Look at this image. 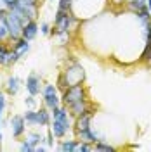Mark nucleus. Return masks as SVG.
<instances>
[{
  "label": "nucleus",
  "instance_id": "32",
  "mask_svg": "<svg viewBox=\"0 0 151 152\" xmlns=\"http://www.w3.org/2000/svg\"><path fill=\"white\" fill-rule=\"evenodd\" d=\"M0 142H2V133H0Z\"/></svg>",
  "mask_w": 151,
  "mask_h": 152
},
{
  "label": "nucleus",
  "instance_id": "17",
  "mask_svg": "<svg viewBox=\"0 0 151 152\" xmlns=\"http://www.w3.org/2000/svg\"><path fill=\"white\" fill-rule=\"evenodd\" d=\"M94 151L115 152V147H111V145H106V143H103V140H99V142H95V143H94Z\"/></svg>",
  "mask_w": 151,
  "mask_h": 152
},
{
  "label": "nucleus",
  "instance_id": "16",
  "mask_svg": "<svg viewBox=\"0 0 151 152\" xmlns=\"http://www.w3.org/2000/svg\"><path fill=\"white\" fill-rule=\"evenodd\" d=\"M76 142L78 140H64V142L59 145V149L63 152H68V151H75V147H76Z\"/></svg>",
  "mask_w": 151,
  "mask_h": 152
},
{
  "label": "nucleus",
  "instance_id": "21",
  "mask_svg": "<svg viewBox=\"0 0 151 152\" xmlns=\"http://www.w3.org/2000/svg\"><path fill=\"white\" fill-rule=\"evenodd\" d=\"M21 151H23V152H31V151H35V147H33V145L26 140V142L21 143Z\"/></svg>",
  "mask_w": 151,
  "mask_h": 152
},
{
  "label": "nucleus",
  "instance_id": "26",
  "mask_svg": "<svg viewBox=\"0 0 151 152\" xmlns=\"http://www.w3.org/2000/svg\"><path fill=\"white\" fill-rule=\"evenodd\" d=\"M21 5H37L38 0H18Z\"/></svg>",
  "mask_w": 151,
  "mask_h": 152
},
{
  "label": "nucleus",
  "instance_id": "11",
  "mask_svg": "<svg viewBox=\"0 0 151 152\" xmlns=\"http://www.w3.org/2000/svg\"><path fill=\"white\" fill-rule=\"evenodd\" d=\"M12 50L18 54V57H23L30 50V40H26V38H23V37L18 38V40H14Z\"/></svg>",
  "mask_w": 151,
  "mask_h": 152
},
{
  "label": "nucleus",
  "instance_id": "33",
  "mask_svg": "<svg viewBox=\"0 0 151 152\" xmlns=\"http://www.w3.org/2000/svg\"><path fill=\"white\" fill-rule=\"evenodd\" d=\"M0 43H2V38H0Z\"/></svg>",
  "mask_w": 151,
  "mask_h": 152
},
{
  "label": "nucleus",
  "instance_id": "25",
  "mask_svg": "<svg viewBox=\"0 0 151 152\" xmlns=\"http://www.w3.org/2000/svg\"><path fill=\"white\" fill-rule=\"evenodd\" d=\"M40 31H42L44 35H49V33H50V28H49L47 23H42V24H40Z\"/></svg>",
  "mask_w": 151,
  "mask_h": 152
},
{
  "label": "nucleus",
  "instance_id": "2",
  "mask_svg": "<svg viewBox=\"0 0 151 152\" xmlns=\"http://www.w3.org/2000/svg\"><path fill=\"white\" fill-rule=\"evenodd\" d=\"M73 21H75V18L70 10L57 9L56 19H54V28L50 29V33L52 35H66L71 28V24H73Z\"/></svg>",
  "mask_w": 151,
  "mask_h": 152
},
{
  "label": "nucleus",
  "instance_id": "6",
  "mask_svg": "<svg viewBox=\"0 0 151 152\" xmlns=\"http://www.w3.org/2000/svg\"><path fill=\"white\" fill-rule=\"evenodd\" d=\"M70 107V114L76 118V116H80V114H85V113H90V111H94V107L90 105V102L87 100V99H82V100H76L73 102L71 105H68Z\"/></svg>",
  "mask_w": 151,
  "mask_h": 152
},
{
  "label": "nucleus",
  "instance_id": "19",
  "mask_svg": "<svg viewBox=\"0 0 151 152\" xmlns=\"http://www.w3.org/2000/svg\"><path fill=\"white\" fill-rule=\"evenodd\" d=\"M0 38H2V40H5V38H10L9 28H7V24H5V21H4V19H0Z\"/></svg>",
  "mask_w": 151,
  "mask_h": 152
},
{
  "label": "nucleus",
  "instance_id": "18",
  "mask_svg": "<svg viewBox=\"0 0 151 152\" xmlns=\"http://www.w3.org/2000/svg\"><path fill=\"white\" fill-rule=\"evenodd\" d=\"M78 140V138H76ZM94 147H90V143H87V142H82V140H78L76 142V147H75V151L76 152H89V151H92Z\"/></svg>",
  "mask_w": 151,
  "mask_h": 152
},
{
  "label": "nucleus",
  "instance_id": "29",
  "mask_svg": "<svg viewBox=\"0 0 151 152\" xmlns=\"http://www.w3.org/2000/svg\"><path fill=\"white\" fill-rule=\"evenodd\" d=\"M35 151H38V152H44V151H45V147H35Z\"/></svg>",
  "mask_w": 151,
  "mask_h": 152
},
{
  "label": "nucleus",
  "instance_id": "13",
  "mask_svg": "<svg viewBox=\"0 0 151 152\" xmlns=\"http://www.w3.org/2000/svg\"><path fill=\"white\" fill-rule=\"evenodd\" d=\"M127 9L137 14L142 9H146V0H127Z\"/></svg>",
  "mask_w": 151,
  "mask_h": 152
},
{
  "label": "nucleus",
  "instance_id": "8",
  "mask_svg": "<svg viewBox=\"0 0 151 152\" xmlns=\"http://www.w3.org/2000/svg\"><path fill=\"white\" fill-rule=\"evenodd\" d=\"M10 130H12V137L14 138H19L23 133L26 132V119L23 116H12L10 118Z\"/></svg>",
  "mask_w": 151,
  "mask_h": 152
},
{
  "label": "nucleus",
  "instance_id": "1",
  "mask_svg": "<svg viewBox=\"0 0 151 152\" xmlns=\"http://www.w3.org/2000/svg\"><path fill=\"white\" fill-rule=\"evenodd\" d=\"M71 128L70 118H68V109L66 107H56L52 109V121H50V130L54 133V137L63 138Z\"/></svg>",
  "mask_w": 151,
  "mask_h": 152
},
{
  "label": "nucleus",
  "instance_id": "7",
  "mask_svg": "<svg viewBox=\"0 0 151 152\" xmlns=\"http://www.w3.org/2000/svg\"><path fill=\"white\" fill-rule=\"evenodd\" d=\"M92 118H94V111L76 116V118H75V133L90 130V121H92Z\"/></svg>",
  "mask_w": 151,
  "mask_h": 152
},
{
  "label": "nucleus",
  "instance_id": "24",
  "mask_svg": "<svg viewBox=\"0 0 151 152\" xmlns=\"http://www.w3.org/2000/svg\"><path fill=\"white\" fill-rule=\"evenodd\" d=\"M24 102H26V105H28L30 109H33V107H35V95H30Z\"/></svg>",
  "mask_w": 151,
  "mask_h": 152
},
{
  "label": "nucleus",
  "instance_id": "4",
  "mask_svg": "<svg viewBox=\"0 0 151 152\" xmlns=\"http://www.w3.org/2000/svg\"><path fill=\"white\" fill-rule=\"evenodd\" d=\"M63 76L66 78L68 86L76 85V83H82V81L85 80L84 67L80 66V64H76V62H73L71 66H68V67H66V71H63Z\"/></svg>",
  "mask_w": 151,
  "mask_h": 152
},
{
  "label": "nucleus",
  "instance_id": "10",
  "mask_svg": "<svg viewBox=\"0 0 151 152\" xmlns=\"http://www.w3.org/2000/svg\"><path fill=\"white\" fill-rule=\"evenodd\" d=\"M37 33H38V24L35 23V19H30L28 23L23 26V35H21V37L31 42L33 38L37 37Z\"/></svg>",
  "mask_w": 151,
  "mask_h": 152
},
{
  "label": "nucleus",
  "instance_id": "9",
  "mask_svg": "<svg viewBox=\"0 0 151 152\" xmlns=\"http://www.w3.org/2000/svg\"><path fill=\"white\" fill-rule=\"evenodd\" d=\"M40 83H42V78L37 73H31L26 78V90L30 92V95H38L40 94Z\"/></svg>",
  "mask_w": 151,
  "mask_h": 152
},
{
  "label": "nucleus",
  "instance_id": "23",
  "mask_svg": "<svg viewBox=\"0 0 151 152\" xmlns=\"http://www.w3.org/2000/svg\"><path fill=\"white\" fill-rule=\"evenodd\" d=\"M0 2H2V4L7 7V9H12V7L18 4V0H0Z\"/></svg>",
  "mask_w": 151,
  "mask_h": 152
},
{
  "label": "nucleus",
  "instance_id": "30",
  "mask_svg": "<svg viewBox=\"0 0 151 152\" xmlns=\"http://www.w3.org/2000/svg\"><path fill=\"white\" fill-rule=\"evenodd\" d=\"M113 2H115V4H122L123 0H113Z\"/></svg>",
  "mask_w": 151,
  "mask_h": 152
},
{
  "label": "nucleus",
  "instance_id": "12",
  "mask_svg": "<svg viewBox=\"0 0 151 152\" xmlns=\"http://www.w3.org/2000/svg\"><path fill=\"white\" fill-rule=\"evenodd\" d=\"M19 80L16 76H10L9 80H7V83H5V92L9 95H16L19 92Z\"/></svg>",
  "mask_w": 151,
  "mask_h": 152
},
{
  "label": "nucleus",
  "instance_id": "28",
  "mask_svg": "<svg viewBox=\"0 0 151 152\" xmlns=\"http://www.w3.org/2000/svg\"><path fill=\"white\" fill-rule=\"evenodd\" d=\"M146 7H148V10L151 12V0H146Z\"/></svg>",
  "mask_w": 151,
  "mask_h": 152
},
{
  "label": "nucleus",
  "instance_id": "27",
  "mask_svg": "<svg viewBox=\"0 0 151 152\" xmlns=\"http://www.w3.org/2000/svg\"><path fill=\"white\" fill-rule=\"evenodd\" d=\"M5 107V95L0 94V109H4Z\"/></svg>",
  "mask_w": 151,
  "mask_h": 152
},
{
  "label": "nucleus",
  "instance_id": "31",
  "mask_svg": "<svg viewBox=\"0 0 151 152\" xmlns=\"http://www.w3.org/2000/svg\"><path fill=\"white\" fill-rule=\"evenodd\" d=\"M2 111H4V109H0V119H2Z\"/></svg>",
  "mask_w": 151,
  "mask_h": 152
},
{
  "label": "nucleus",
  "instance_id": "22",
  "mask_svg": "<svg viewBox=\"0 0 151 152\" xmlns=\"http://www.w3.org/2000/svg\"><path fill=\"white\" fill-rule=\"evenodd\" d=\"M45 142H47L49 147H52V145H54V133H52V130L47 133V137H45Z\"/></svg>",
  "mask_w": 151,
  "mask_h": 152
},
{
  "label": "nucleus",
  "instance_id": "3",
  "mask_svg": "<svg viewBox=\"0 0 151 152\" xmlns=\"http://www.w3.org/2000/svg\"><path fill=\"white\" fill-rule=\"evenodd\" d=\"M63 102H64V105H71L73 102H76V100H82V99H87V94H85V88L82 83H76V85H71L68 86L66 90H63Z\"/></svg>",
  "mask_w": 151,
  "mask_h": 152
},
{
  "label": "nucleus",
  "instance_id": "15",
  "mask_svg": "<svg viewBox=\"0 0 151 152\" xmlns=\"http://www.w3.org/2000/svg\"><path fill=\"white\" fill-rule=\"evenodd\" d=\"M24 119L28 124H38V111H33V109H28L26 114H24Z\"/></svg>",
  "mask_w": 151,
  "mask_h": 152
},
{
  "label": "nucleus",
  "instance_id": "14",
  "mask_svg": "<svg viewBox=\"0 0 151 152\" xmlns=\"http://www.w3.org/2000/svg\"><path fill=\"white\" fill-rule=\"evenodd\" d=\"M38 124L40 126H49L50 124V113H49L45 107H42L38 111Z\"/></svg>",
  "mask_w": 151,
  "mask_h": 152
},
{
  "label": "nucleus",
  "instance_id": "5",
  "mask_svg": "<svg viewBox=\"0 0 151 152\" xmlns=\"http://www.w3.org/2000/svg\"><path fill=\"white\" fill-rule=\"evenodd\" d=\"M44 102H45V107H49V109L59 107L57 88L54 85H45V88H44Z\"/></svg>",
  "mask_w": 151,
  "mask_h": 152
},
{
  "label": "nucleus",
  "instance_id": "20",
  "mask_svg": "<svg viewBox=\"0 0 151 152\" xmlns=\"http://www.w3.org/2000/svg\"><path fill=\"white\" fill-rule=\"evenodd\" d=\"M42 140H44V138L40 137V133H30L28 135V142L31 143L33 147H37V143H40Z\"/></svg>",
  "mask_w": 151,
  "mask_h": 152
}]
</instances>
